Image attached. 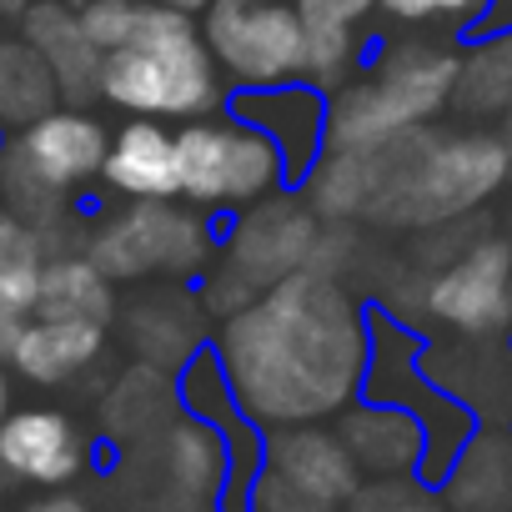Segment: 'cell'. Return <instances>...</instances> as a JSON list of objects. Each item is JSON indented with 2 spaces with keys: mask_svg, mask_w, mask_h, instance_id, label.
I'll list each match as a JSON object with an SVG mask.
<instances>
[{
  "mask_svg": "<svg viewBox=\"0 0 512 512\" xmlns=\"http://www.w3.org/2000/svg\"><path fill=\"white\" fill-rule=\"evenodd\" d=\"M392 512H452L447 502H437V497H427V492H407Z\"/></svg>",
  "mask_w": 512,
  "mask_h": 512,
  "instance_id": "obj_34",
  "label": "cell"
},
{
  "mask_svg": "<svg viewBox=\"0 0 512 512\" xmlns=\"http://www.w3.org/2000/svg\"><path fill=\"white\" fill-rule=\"evenodd\" d=\"M452 512H512V422H477L442 477Z\"/></svg>",
  "mask_w": 512,
  "mask_h": 512,
  "instance_id": "obj_20",
  "label": "cell"
},
{
  "mask_svg": "<svg viewBox=\"0 0 512 512\" xmlns=\"http://www.w3.org/2000/svg\"><path fill=\"white\" fill-rule=\"evenodd\" d=\"M457 91V46L437 36H392L382 41L367 66L332 91L327 146L367 151L402 131L432 126Z\"/></svg>",
  "mask_w": 512,
  "mask_h": 512,
  "instance_id": "obj_4",
  "label": "cell"
},
{
  "mask_svg": "<svg viewBox=\"0 0 512 512\" xmlns=\"http://www.w3.org/2000/svg\"><path fill=\"white\" fill-rule=\"evenodd\" d=\"M452 111H462L467 121L512 116V31H482L457 46Z\"/></svg>",
  "mask_w": 512,
  "mask_h": 512,
  "instance_id": "obj_22",
  "label": "cell"
},
{
  "mask_svg": "<svg viewBox=\"0 0 512 512\" xmlns=\"http://www.w3.org/2000/svg\"><path fill=\"white\" fill-rule=\"evenodd\" d=\"M0 467L16 482L66 487L86 467V437L56 407H21L0 422Z\"/></svg>",
  "mask_w": 512,
  "mask_h": 512,
  "instance_id": "obj_13",
  "label": "cell"
},
{
  "mask_svg": "<svg viewBox=\"0 0 512 512\" xmlns=\"http://www.w3.org/2000/svg\"><path fill=\"white\" fill-rule=\"evenodd\" d=\"M161 477H166V502L181 512H201V502L226 492L231 477V447L226 432L206 417H186L166 427L161 437Z\"/></svg>",
  "mask_w": 512,
  "mask_h": 512,
  "instance_id": "obj_19",
  "label": "cell"
},
{
  "mask_svg": "<svg viewBox=\"0 0 512 512\" xmlns=\"http://www.w3.org/2000/svg\"><path fill=\"white\" fill-rule=\"evenodd\" d=\"M26 512H96V507L81 502V497H71V492H51V497H36Z\"/></svg>",
  "mask_w": 512,
  "mask_h": 512,
  "instance_id": "obj_31",
  "label": "cell"
},
{
  "mask_svg": "<svg viewBox=\"0 0 512 512\" xmlns=\"http://www.w3.org/2000/svg\"><path fill=\"white\" fill-rule=\"evenodd\" d=\"M201 31L231 91L307 76V26L297 0H211Z\"/></svg>",
  "mask_w": 512,
  "mask_h": 512,
  "instance_id": "obj_8",
  "label": "cell"
},
{
  "mask_svg": "<svg viewBox=\"0 0 512 512\" xmlns=\"http://www.w3.org/2000/svg\"><path fill=\"white\" fill-rule=\"evenodd\" d=\"M106 352V327L101 322H76V317H26L11 367L36 382V387H61L96 367Z\"/></svg>",
  "mask_w": 512,
  "mask_h": 512,
  "instance_id": "obj_21",
  "label": "cell"
},
{
  "mask_svg": "<svg viewBox=\"0 0 512 512\" xmlns=\"http://www.w3.org/2000/svg\"><path fill=\"white\" fill-rule=\"evenodd\" d=\"M342 442L352 447L367 477H407V472H422V457H427V427L407 407L372 402V397H357L342 412Z\"/></svg>",
  "mask_w": 512,
  "mask_h": 512,
  "instance_id": "obj_18",
  "label": "cell"
},
{
  "mask_svg": "<svg viewBox=\"0 0 512 512\" xmlns=\"http://www.w3.org/2000/svg\"><path fill=\"white\" fill-rule=\"evenodd\" d=\"M11 417V377H6V367H0V422Z\"/></svg>",
  "mask_w": 512,
  "mask_h": 512,
  "instance_id": "obj_37",
  "label": "cell"
},
{
  "mask_svg": "<svg viewBox=\"0 0 512 512\" xmlns=\"http://www.w3.org/2000/svg\"><path fill=\"white\" fill-rule=\"evenodd\" d=\"M307 31H362L377 16V0H297Z\"/></svg>",
  "mask_w": 512,
  "mask_h": 512,
  "instance_id": "obj_30",
  "label": "cell"
},
{
  "mask_svg": "<svg viewBox=\"0 0 512 512\" xmlns=\"http://www.w3.org/2000/svg\"><path fill=\"white\" fill-rule=\"evenodd\" d=\"M512 181V146L497 131H402L377 146V196L367 221L432 231L472 216Z\"/></svg>",
  "mask_w": 512,
  "mask_h": 512,
  "instance_id": "obj_2",
  "label": "cell"
},
{
  "mask_svg": "<svg viewBox=\"0 0 512 512\" xmlns=\"http://www.w3.org/2000/svg\"><path fill=\"white\" fill-rule=\"evenodd\" d=\"M307 196V206L322 221H367L372 196H377V146L367 151H337L327 146V156L312 166V176L297 186Z\"/></svg>",
  "mask_w": 512,
  "mask_h": 512,
  "instance_id": "obj_25",
  "label": "cell"
},
{
  "mask_svg": "<svg viewBox=\"0 0 512 512\" xmlns=\"http://www.w3.org/2000/svg\"><path fill=\"white\" fill-rule=\"evenodd\" d=\"M412 307L457 337H507L512 332V241L467 236L427 277H417Z\"/></svg>",
  "mask_w": 512,
  "mask_h": 512,
  "instance_id": "obj_10",
  "label": "cell"
},
{
  "mask_svg": "<svg viewBox=\"0 0 512 512\" xmlns=\"http://www.w3.org/2000/svg\"><path fill=\"white\" fill-rule=\"evenodd\" d=\"M101 181L121 201H166L181 196V156H176V126L156 116H131L106 151Z\"/></svg>",
  "mask_w": 512,
  "mask_h": 512,
  "instance_id": "obj_15",
  "label": "cell"
},
{
  "mask_svg": "<svg viewBox=\"0 0 512 512\" xmlns=\"http://www.w3.org/2000/svg\"><path fill=\"white\" fill-rule=\"evenodd\" d=\"M161 6H171V11H186V16H206V6H211V0H161Z\"/></svg>",
  "mask_w": 512,
  "mask_h": 512,
  "instance_id": "obj_36",
  "label": "cell"
},
{
  "mask_svg": "<svg viewBox=\"0 0 512 512\" xmlns=\"http://www.w3.org/2000/svg\"><path fill=\"white\" fill-rule=\"evenodd\" d=\"M141 6H146V0H86V6H81V21H86L91 41L111 56V51H121V46L136 36Z\"/></svg>",
  "mask_w": 512,
  "mask_h": 512,
  "instance_id": "obj_29",
  "label": "cell"
},
{
  "mask_svg": "<svg viewBox=\"0 0 512 512\" xmlns=\"http://www.w3.org/2000/svg\"><path fill=\"white\" fill-rule=\"evenodd\" d=\"M226 96L231 86L206 46L201 21L161 6V0H146L136 36L101 66V101L126 116H156L181 126L226 111Z\"/></svg>",
  "mask_w": 512,
  "mask_h": 512,
  "instance_id": "obj_3",
  "label": "cell"
},
{
  "mask_svg": "<svg viewBox=\"0 0 512 512\" xmlns=\"http://www.w3.org/2000/svg\"><path fill=\"white\" fill-rule=\"evenodd\" d=\"M362 467L342 432L322 422L277 427L267 437V462L251 487V512H342L362 492Z\"/></svg>",
  "mask_w": 512,
  "mask_h": 512,
  "instance_id": "obj_9",
  "label": "cell"
},
{
  "mask_svg": "<svg viewBox=\"0 0 512 512\" xmlns=\"http://www.w3.org/2000/svg\"><path fill=\"white\" fill-rule=\"evenodd\" d=\"M482 31H512V0H487V16L472 36H482Z\"/></svg>",
  "mask_w": 512,
  "mask_h": 512,
  "instance_id": "obj_32",
  "label": "cell"
},
{
  "mask_svg": "<svg viewBox=\"0 0 512 512\" xmlns=\"http://www.w3.org/2000/svg\"><path fill=\"white\" fill-rule=\"evenodd\" d=\"M176 156H181V201H191L196 211L216 221L292 186L277 141L231 111L181 121Z\"/></svg>",
  "mask_w": 512,
  "mask_h": 512,
  "instance_id": "obj_5",
  "label": "cell"
},
{
  "mask_svg": "<svg viewBox=\"0 0 512 512\" xmlns=\"http://www.w3.org/2000/svg\"><path fill=\"white\" fill-rule=\"evenodd\" d=\"M11 482H16V477H11L6 467H0V497H6V487H11Z\"/></svg>",
  "mask_w": 512,
  "mask_h": 512,
  "instance_id": "obj_38",
  "label": "cell"
},
{
  "mask_svg": "<svg viewBox=\"0 0 512 512\" xmlns=\"http://www.w3.org/2000/svg\"><path fill=\"white\" fill-rule=\"evenodd\" d=\"M236 407L262 427L342 417L372 367V307L347 277L302 267L251 307L216 322L211 337Z\"/></svg>",
  "mask_w": 512,
  "mask_h": 512,
  "instance_id": "obj_1",
  "label": "cell"
},
{
  "mask_svg": "<svg viewBox=\"0 0 512 512\" xmlns=\"http://www.w3.org/2000/svg\"><path fill=\"white\" fill-rule=\"evenodd\" d=\"M21 327H26V317H11V312H0V362H11Z\"/></svg>",
  "mask_w": 512,
  "mask_h": 512,
  "instance_id": "obj_33",
  "label": "cell"
},
{
  "mask_svg": "<svg viewBox=\"0 0 512 512\" xmlns=\"http://www.w3.org/2000/svg\"><path fill=\"white\" fill-rule=\"evenodd\" d=\"M427 342L422 332L387 312V307H372V367H367V387L362 397L372 402H392V407H407L422 427H427V457H422V482H442L452 457L462 452V442L472 437L477 427V412L467 402H457L422 362Z\"/></svg>",
  "mask_w": 512,
  "mask_h": 512,
  "instance_id": "obj_7",
  "label": "cell"
},
{
  "mask_svg": "<svg viewBox=\"0 0 512 512\" xmlns=\"http://www.w3.org/2000/svg\"><path fill=\"white\" fill-rule=\"evenodd\" d=\"M46 256H51L46 236L31 221H21L11 206H0V312L36 317Z\"/></svg>",
  "mask_w": 512,
  "mask_h": 512,
  "instance_id": "obj_26",
  "label": "cell"
},
{
  "mask_svg": "<svg viewBox=\"0 0 512 512\" xmlns=\"http://www.w3.org/2000/svg\"><path fill=\"white\" fill-rule=\"evenodd\" d=\"M36 317H76V322H116V282L91 262L86 251H56L41 272Z\"/></svg>",
  "mask_w": 512,
  "mask_h": 512,
  "instance_id": "obj_24",
  "label": "cell"
},
{
  "mask_svg": "<svg viewBox=\"0 0 512 512\" xmlns=\"http://www.w3.org/2000/svg\"><path fill=\"white\" fill-rule=\"evenodd\" d=\"M322 216L307 206V196L297 186L256 201L236 216H226V231L216 241V262L231 267L246 287L267 292L277 282H287L292 272L312 267V251L322 241Z\"/></svg>",
  "mask_w": 512,
  "mask_h": 512,
  "instance_id": "obj_11",
  "label": "cell"
},
{
  "mask_svg": "<svg viewBox=\"0 0 512 512\" xmlns=\"http://www.w3.org/2000/svg\"><path fill=\"white\" fill-rule=\"evenodd\" d=\"M502 136H507V146H512V116H507V131H502Z\"/></svg>",
  "mask_w": 512,
  "mask_h": 512,
  "instance_id": "obj_39",
  "label": "cell"
},
{
  "mask_svg": "<svg viewBox=\"0 0 512 512\" xmlns=\"http://www.w3.org/2000/svg\"><path fill=\"white\" fill-rule=\"evenodd\" d=\"M206 322H211V312H206L201 292L161 287L126 312V342L141 362H151L161 372H181L206 347Z\"/></svg>",
  "mask_w": 512,
  "mask_h": 512,
  "instance_id": "obj_16",
  "label": "cell"
},
{
  "mask_svg": "<svg viewBox=\"0 0 512 512\" xmlns=\"http://www.w3.org/2000/svg\"><path fill=\"white\" fill-rule=\"evenodd\" d=\"M21 146V156L56 186V191H76L86 181H96L106 171V151H111V131L86 111V106H56L51 116L31 121L26 131L11 136Z\"/></svg>",
  "mask_w": 512,
  "mask_h": 512,
  "instance_id": "obj_14",
  "label": "cell"
},
{
  "mask_svg": "<svg viewBox=\"0 0 512 512\" xmlns=\"http://www.w3.org/2000/svg\"><path fill=\"white\" fill-rule=\"evenodd\" d=\"M216 216L196 211L181 196L126 201L86 236V256L111 282H186L201 277L216 256Z\"/></svg>",
  "mask_w": 512,
  "mask_h": 512,
  "instance_id": "obj_6",
  "label": "cell"
},
{
  "mask_svg": "<svg viewBox=\"0 0 512 512\" xmlns=\"http://www.w3.org/2000/svg\"><path fill=\"white\" fill-rule=\"evenodd\" d=\"M226 111L267 131L287 161L292 186L312 176V166L327 156V121H332V96L312 81H287V86H256V91H231Z\"/></svg>",
  "mask_w": 512,
  "mask_h": 512,
  "instance_id": "obj_12",
  "label": "cell"
},
{
  "mask_svg": "<svg viewBox=\"0 0 512 512\" xmlns=\"http://www.w3.org/2000/svg\"><path fill=\"white\" fill-rule=\"evenodd\" d=\"M61 81L51 61L26 36H0V136H16L61 106Z\"/></svg>",
  "mask_w": 512,
  "mask_h": 512,
  "instance_id": "obj_23",
  "label": "cell"
},
{
  "mask_svg": "<svg viewBox=\"0 0 512 512\" xmlns=\"http://www.w3.org/2000/svg\"><path fill=\"white\" fill-rule=\"evenodd\" d=\"M21 36L51 61L56 81H61V96L71 106H86L91 96H101V66H106V51L91 41L86 21H81V6H66V0H36L21 21Z\"/></svg>",
  "mask_w": 512,
  "mask_h": 512,
  "instance_id": "obj_17",
  "label": "cell"
},
{
  "mask_svg": "<svg viewBox=\"0 0 512 512\" xmlns=\"http://www.w3.org/2000/svg\"><path fill=\"white\" fill-rule=\"evenodd\" d=\"M377 16L397 31H442L447 41H467L487 16V0H377Z\"/></svg>",
  "mask_w": 512,
  "mask_h": 512,
  "instance_id": "obj_28",
  "label": "cell"
},
{
  "mask_svg": "<svg viewBox=\"0 0 512 512\" xmlns=\"http://www.w3.org/2000/svg\"><path fill=\"white\" fill-rule=\"evenodd\" d=\"M176 397H181V392H176ZM176 397H171V382H166L161 367L136 362V367L111 387V397H106V427H111L116 437H141V432L156 427V417H166V407H171Z\"/></svg>",
  "mask_w": 512,
  "mask_h": 512,
  "instance_id": "obj_27",
  "label": "cell"
},
{
  "mask_svg": "<svg viewBox=\"0 0 512 512\" xmlns=\"http://www.w3.org/2000/svg\"><path fill=\"white\" fill-rule=\"evenodd\" d=\"M36 6V0H0V26H11V21H26V11Z\"/></svg>",
  "mask_w": 512,
  "mask_h": 512,
  "instance_id": "obj_35",
  "label": "cell"
}]
</instances>
